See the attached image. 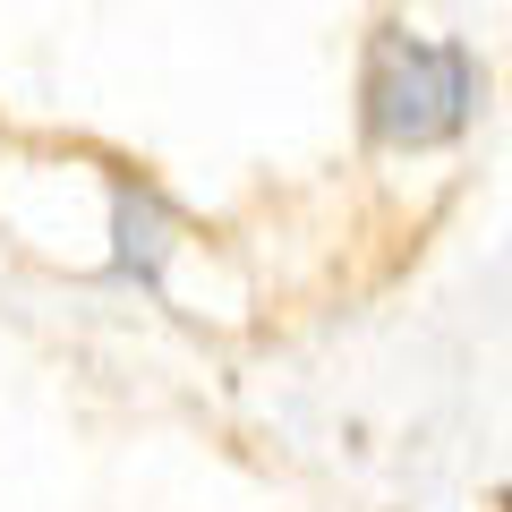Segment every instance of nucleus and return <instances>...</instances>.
<instances>
[{
  "instance_id": "nucleus-1",
  "label": "nucleus",
  "mask_w": 512,
  "mask_h": 512,
  "mask_svg": "<svg viewBox=\"0 0 512 512\" xmlns=\"http://www.w3.org/2000/svg\"><path fill=\"white\" fill-rule=\"evenodd\" d=\"M359 111H367V137L393 146V154L453 146L461 128L478 120V60H470V43L384 26V35L367 43Z\"/></svg>"
},
{
  "instance_id": "nucleus-2",
  "label": "nucleus",
  "mask_w": 512,
  "mask_h": 512,
  "mask_svg": "<svg viewBox=\"0 0 512 512\" xmlns=\"http://www.w3.org/2000/svg\"><path fill=\"white\" fill-rule=\"evenodd\" d=\"M111 231H120V256H111V265H120L128 282H163V248H171V214H163V197H146V188H120V197H111Z\"/></svg>"
},
{
  "instance_id": "nucleus-3",
  "label": "nucleus",
  "mask_w": 512,
  "mask_h": 512,
  "mask_svg": "<svg viewBox=\"0 0 512 512\" xmlns=\"http://www.w3.org/2000/svg\"><path fill=\"white\" fill-rule=\"evenodd\" d=\"M504 512H512V487H504Z\"/></svg>"
}]
</instances>
